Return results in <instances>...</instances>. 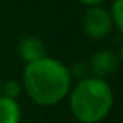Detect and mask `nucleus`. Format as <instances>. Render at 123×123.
<instances>
[{
    "label": "nucleus",
    "mask_w": 123,
    "mask_h": 123,
    "mask_svg": "<svg viewBox=\"0 0 123 123\" xmlns=\"http://www.w3.org/2000/svg\"><path fill=\"white\" fill-rule=\"evenodd\" d=\"M2 94H3V97L15 100L20 94V86H19V83L15 81V80H9V81L3 83L2 84Z\"/></svg>",
    "instance_id": "8"
},
{
    "label": "nucleus",
    "mask_w": 123,
    "mask_h": 123,
    "mask_svg": "<svg viewBox=\"0 0 123 123\" xmlns=\"http://www.w3.org/2000/svg\"><path fill=\"white\" fill-rule=\"evenodd\" d=\"M83 26L86 33L93 39H101L107 36L111 31L113 22L110 13L103 7H91L86 12L83 19Z\"/></svg>",
    "instance_id": "3"
},
{
    "label": "nucleus",
    "mask_w": 123,
    "mask_h": 123,
    "mask_svg": "<svg viewBox=\"0 0 123 123\" xmlns=\"http://www.w3.org/2000/svg\"><path fill=\"white\" fill-rule=\"evenodd\" d=\"M23 84L26 93L35 103L54 106L68 94L71 73L62 62L43 56L25 67Z\"/></svg>",
    "instance_id": "1"
},
{
    "label": "nucleus",
    "mask_w": 123,
    "mask_h": 123,
    "mask_svg": "<svg viewBox=\"0 0 123 123\" xmlns=\"http://www.w3.org/2000/svg\"><path fill=\"white\" fill-rule=\"evenodd\" d=\"M110 18H111L113 25L117 28V31L122 32L123 29V0H114L113 2Z\"/></svg>",
    "instance_id": "7"
},
{
    "label": "nucleus",
    "mask_w": 123,
    "mask_h": 123,
    "mask_svg": "<svg viewBox=\"0 0 123 123\" xmlns=\"http://www.w3.org/2000/svg\"><path fill=\"white\" fill-rule=\"evenodd\" d=\"M20 107L16 100L0 96V123H19Z\"/></svg>",
    "instance_id": "6"
},
{
    "label": "nucleus",
    "mask_w": 123,
    "mask_h": 123,
    "mask_svg": "<svg viewBox=\"0 0 123 123\" xmlns=\"http://www.w3.org/2000/svg\"><path fill=\"white\" fill-rule=\"evenodd\" d=\"M120 64V56L110 49H103L98 51L93 55L90 61V70L96 75V78H104L116 73Z\"/></svg>",
    "instance_id": "4"
},
{
    "label": "nucleus",
    "mask_w": 123,
    "mask_h": 123,
    "mask_svg": "<svg viewBox=\"0 0 123 123\" xmlns=\"http://www.w3.org/2000/svg\"><path fill=\"white\" fill-rule=\"evenodd\" d=\"M113 106L110 86L96 77L80 80L70 96V107L77 120L83 123H98Z\"/></svg>",
    "instance_id": "2"
},
{
    "label": "nucleus",
    "mask_w": 123,
    "mask_h": 123,
    "mask_svg": "<svg viewBox=\"0 0 123 123\" xmlns=\"http://www.w3.org/2000/svg\"><path fill=\"white\" fill-rule=\"evenodd\" d=\"M80 2L87 5V6H96V5H100L103 0H80Z\"/></svg>",
    "instance_id": "10"
},
{
    "label": "nucleus",
    "mask_w": 123,
    "mask_h": 123,
    "mask_svg": "<svg viewBox=\"0 0 123 123\" xmlns=\"http://www.w3.org/2000/svg\"><path fill=\"white\" fill-rule=\"evenodd\" d=\"M2 84H3V83H2V81H0V93H2Z\"/></svg>",
    "instance_id": "11"
},
{
    "label": "nucleus",
    "mask_w": 123,
    "mask_h": 123,
    "mask_svg": "<svg viewBox=\"0 0 123 123\" xmlns=\"http://www.w3.org/2000/svg\"><path fill=\"white\" fill-rule=\"evenodd\" d=\"M18 52L23 61L31 64V62L39 61L45 56V46L39 38L25 36L23 39H20V42L18 45Z\"/></svg>",
    "instance_id": "5"
},
{
    "label": "nucleus",
    "mask_w": 123,
    "mask_h": 123,
    "mask_svg": "<svg viewBox=\"0 0 123 123\" xmlns=\"http://www.w3.org/2000/svg\"><path fill=\"white\" fill-rule=\"evenodd\" d=\"M74 75L78 77V78H81V80L87 78V68L84 67V64L78 62V64L74 65Z\"/></svg>",
    "instance_id": "9"
}]
</instances>
